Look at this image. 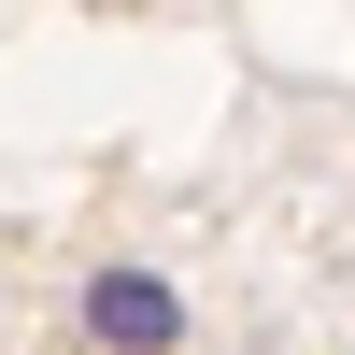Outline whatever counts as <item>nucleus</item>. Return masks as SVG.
Listing matches in <instances>:
<instances>
[]
</instances>
